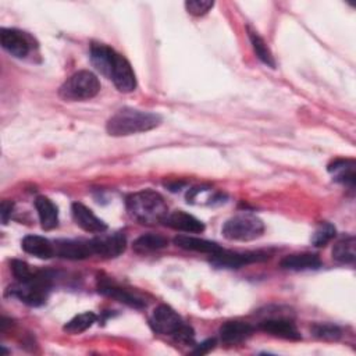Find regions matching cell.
Instances as JSON below:
<instances>
[{"instance_id": "cell-1", "label": "cell", "mask_w": 356, "mask_h": 356, "mask_svg": "<svg viewBox=\"0 0 356 356\" xmlns=\"http://www.w3.org/2000/svg\"><path fill=\"white\" fill-rule=\"evenodd\" d=\"M125 203L128 214L140 224L153 225L164 222L168 216V206L164 197L152 189L131 193Z\"/></svg>"}, {"instance_id": "cell-2", "label": "cell", "mask_w": 356, "mask_h": 356, "mask_svg": "<svg viewBox=\"0 0 356 356\" xmlns=\"http://www.w3.org/2000/svg\"><path fill=\"white\" fill-rule=\"evenodd\" d=\"M161 117L157 113L124 107L108 118L106 131L111 136H128L150 131L159 127Z\"/></svg>"}, {"instance_id": "cell-3", "label": "cell", "mask_w": 356, "mask_h": 356, "mask_svg": "<svg viewBox=\"0 0 356 356\" xmlns=\"http://www.w3.org/2000/svg\"><path fill=\"white\" fill-rule=\"evenodd\" d=\"M149 323L152 330L160 335H170L175 341L186 345L193 342V330L185 324L174 309L167 305L157 306L153 310Z\"/></svg>"}, {"instance_id": "cell-4", "label": "cell", "mask_w": 356, "mask_h": 356, "mask_svg": "<svg viewBox=\"0 0 356 356\" xmlns=\"http://www.w3.org/2000/svg\"><path fill=\"white\" fill-rule=\"evenodd\" d=\"M51 286V280L46 273L36 271L35 275L26 281H17L7 289L10 296L17 298L22 303L38 307L46 303Z\"/></svg>"}, {"instance_id": "cell-5", "label": "cell", "mask_w": 356, "mask_h": 356, "mask_svg": "<svg viewBox=\"0 0 356 356\" xmlns=\"http://www.w3.org/2000/svg\"><path fill=\"white\" fill-rule=\"evenodd\" d=\"M100 90L97 76L86 70L72 74L58 89V96L67 102H83L95 97Z\"/></svg>"}, {"instance_id": "cell-6", "label": "cell", "mask_w": 356, "mask_h": 356, "mask_svg": "<svg viewBox=\"0 0 356 356\" xmlns=\"http://www.w3.org/2000/svg\"><path fill=\"white\" fill-rule=\"evenodd\" d=\"M221 232L229 241H253L263 235L264 222L253 214H236L224 222Z\"/></svg>"}, {"instance_id": "cell-7", "label": "cell", "mask_w": 356, "mask_h": 356, "mask_svg": "<svg viewBox=\"0 0 356 356\" xmlns=\"http://www.w3.org/2000/svg\"><path fill=\"white\" fill-rule=\"evenodd\" d=\"M106 76L113 81V83L120 92L129 93L136 88L135 72L129 61L124 56L118 54L117 51H114L111 57Z\"/></svg>"}, {"instance_id": "cell-8", "label": "cell", "mask_w": 356, "mask_h": 356, "mask_svg": "<svg viewBox=\"0 0 356 356\" xmlns=\"http://www.w3.org/2000/svg\"><path fill=\"white\" fill-rule=\"evenodd\" d=\"M210 263L216 267L224 268H238L245 264H250L254 261H263L268 259L266 252H232V250H218L214 254H210Z\"/></svg>"}, {"instance_id": "cell-9", "label": "cell", "mask_w": 356, "mask_h": 356, "mask_svg": "<svg viewBox=\"0 0 356 356\" xmlns=\"http://www.w3.org/2000/svg\"><path fill=\"white\" fill-rule=\"evenodd\" d=\"M93 253L99 254L104 259H113L120 256L125 250L127 238L124 232H113V234H99L93 239H90Z\"/></svg>"}, {"instance_id": "cell-10", "label": "cell", "mask_w": 356, "mask_h": 356, "mask_svg": "<svg viewBox=\"0 0 356 356\" xmlns=\"http://www.w3.org/2000/svg\"><path fill=\"white\" fill-rule=\"evenodd\" d=\"M0 42L3 49L17 58L26 57L32 49L31 38L25 32H21L18 29L1 28Z\"/></svg>"}, {"instance_id": "cell-11", "label": "cell", "mask_w": 356, "mask_h": 356, "mask_svg": "<svg viewBox=\"0 0 356 356\" xmlns=\"http://www.w3.org/2000/svg\"><path fill=\"white\" fill-rule=\"evenodd\" d=\"M92 254L95 253L90 239H58L54 242V256L68 260H83Z\"/></svg>"}, {"instance_id": "cell-12", "label": "cell", "mask_w": 356, "mask_h": 356, "mask_svg": "<svg viewBox=\"0 0 356 356\" xmlns=\"http://www.w3.org/2000/svg\"><path fill=\"white\" fill-rule=\"evenodd\" d=\"M71 213L75 224L86 232L102 234L107 229V224L103 220H100L89 207H86L79 202L72 203Z\"/></svg>"}, {"instance_id": "cell-13", "label": "cell", "mask_w": 356, "mask_h": 356, "mask_svg": "<svg viewBox=\"0 0 356 356\" xmlns=\"http://www.w3.org/2000/svg\"><path fill=\"white\" fill-rule=\"evenodd\" d=\"M259 328L267 334H271V335L282 338V339L299 341L302 338L295 323L292 320L284 318V317L266 318L259 324Z\"/></svg>"}, {"instance_id": "cell-14", "label": "cell", "mask_w": 356, "mask_h": 356, "mask_svg": "<svg viewBox=\"0 0 356 356\" xmlns=\"http://www.w3.org/2000/svg\"><path fill=\"white\" fill-rule=\"evenodd\" d=\"M99 292L106 295V296H110L121 303H125L131 307H135V309H140L143 306H146V303L143 302L142 298H139L138 295L129 292L128 289L125 288H121L120 285H117L115 282L107 280V278H102L99 280Z\"/></svg>"}, {"instance_id": "cell-15", "label": "cell", "mask_w": 356, "mask_h": 356, "mask_svg": "<svg viewBox=\"0 0 356 356\" xmlns=\"http://www.w3.org/2000/svg\"><path fill=\"white\" fill-rule=\"evenodd\" d=\"M164 224L172 229L188 232V234L202 232L204 229V224L199 218H196L195 216L184 210H175L172 213H168L167 218L164 220Z\"/></svg>"}, {"instance_id": "cell-16", "label": "cell", "mask_w": 356, "mask_h": 356, "mask_svg": "<svg viewBox=\"0 0 356 356\" xmlns=\"http://www.w3.org/2000/svg\"><path fill=\"white\" fill-rule=\"evenodd\" d=\"M252 332L253 325L241 320H229L220 327V337L225 343L243 342L252 335Z\"/></svg>"}, {"instance_id": "cell-17", "label": "cell", "mask_w": 356, "mask_h": 356, "mask_svg": "<svg viewBox=\"0 0 356 356\" xmlns=\"http://www.w3.org/2000/svg\"><path fill=\"white\" fill-rule=\"evenodd\" d=\"M281 267L291 271H306V270H317L321 267V260L317 254L303 252L288 254L281 260Z\"/></svg>"}, {"instance_id": "cell-18", "label": "cell", "mask_w": 356, "mask_h": 356, "mask_svg": "<svg viewBox=\"0 0 356 356\" xmlns=\"http://www.w3.org/2000/svg\"><path fill=\"white\" fill-rule=\"evenodd\" d=\"M21 246L24 252L39 257V259H50L54 256V242H50L47 238L40 235H26Z\"/></svg>"}, {"instance_id": "cell-19", "label": "cell", "mask_w": 356, "mask_h": 356, "mask_svg": "<svg viewBox=\"0 0 356 356\" xmlns=\"http://www.w3.org/2000/svg\"><path fill=\"white\" fill-rule=\"evenodd\" d=\"M174 243L185 250H192V252H199V253H209V254H214L218 250H221L222 248L213 242V241H207L203 238H197V236H191V235H177L174 238Z\"/></svg>"}, {"instance_id": "cell-20", "label": "cell", "mask_w": 356, "mask_h": 356, "mask_svg": "<svg viewBox=\"0 0 356 356\" xmlns=\"http://www.w3.org/2000/svg\"><path fill=\"white\" fill-rule=\"evenodd\" d=\"M35 207L39 216V221L43 229H53L58 224V210L56 204L46 196H38L35 199Z\"/></svg>"}, {"instance_id": "cell-21", "label": "cell", "mask_w": 356, "mask_h": 356, "mask_svg": "<svg viewBox=\"0 0 356 356\" xmlns=\"http://www.w3.org/2000/svg\"><path fill=\"white\" fill-rule=\"evenodd\" d=\"M328 171L332 174V177L337 182H341L343 185L353 188L355 178H356L353 160H349V159L335 160L332 164L328 165Z\"/></svg>"}, {"instance_id": "cell-22", "label": "cell", "mask_w": 356, "mask_h": 356, "mask_svg": "<svg viewBox=\"0 0 356 356\" xmlns=\"http://www.w3.org/2000/svg\"><path fill=\"white\" fill-rule=\"evenodd\" d=\"M167 245H168V241H167L165 236H163L160 234H152L150 232V234H143L139 238H136L134 241L132 248L136 253L146 254V253L163 249Z\"/></svg>"}, {"instance_id": "cell-23", "label": "cell", "mask_w": 356, "mask_h": 356, "mask_svg": "<svg viewBox=\"0 0 356 356\" xmlns=\"http://www.w3.org/2000/svg\"><path fill=\"white\" fill-rule=\"evenodd\" d=\"M355 236L348 235L339 239L334 248H332V257L342 264H353L356 259V250H355Z\"/></svg>"}, {"instance_id": "cell-24", "label": "cell", "mask_w": 356, "mask_h": 356, "mask_svg": "<svg viewBox=\"0 0 356 356\" xmlns=\"http://www.w3.org/2000/svg\"><path fill=\"white\" fill-rule=\"evenodd\" d=\"M248 35H249V40H250V43H252V47H253V50H254L257 58H259L263 64H266L267 67L275 68L274 56H273V53L270 51V49H268L267 43L264 42V39H263L256 31H253V29H250V28H248Z\"/></svg>"}, {"instance_id": "cell-25", "label": "cell", "mask_w": 356, "mask_h": 356, "mask_svg": "<svg viewBox=\"0 0 356 356\" xmlns=\"http://www.w3.org/2000/svg\"><path fill=\"white\" fill-rule=\"evenodd\" d=\"M96 314L92 312L76 314L64 325V331H67L68 334H81L86 331L89 327H92V324L96 323Z\"/></svg>"}, {"instance_id": "cell-26", "label": "cell", "mask_w": 356, "mask_h": 356, "mask_svg": "<svg viewBox=\"0 0 356 356\" xmlns=\"http://www.w3.org/2000/svg\"><path fill=\"white\" fill-rule=\"evenodd\" d=\"M186 199L193 204H211L221 199L218 193H213L209 188H193L186 193Z\"/></svg>"}, {"instance_id": "cell-27", "label": "cell", "mask_w": 356, "mask_h": 356, "mask_svg": "<svg viewBox=\"0 0 356 356\" xmlns=\"http://www.w3.org/2000/svg\"><path fill=\"white\" fill-rule=\"evenodd\" d=\"M312 332L316 338L324 341H337L341 337V330L330 323H318L312 327Z\"/></svg>"}, {"instance_id": "cell-28", "label": "cell", "mask_w": 356, "mask_h": 356, "mask_svg": "<svg viewBox=\"0 0 356 356\" xmlns=\"http://www.w3.org/2000/svg\"><path fill=\"white\" fill-rule=\"evenodd\" d=\"M335 232L337 231H335V227L332 224L321 222L316 228V231H314V234L312 236V243L314 246H325L335 236Z\"/></svg>"}, {"instance_id": "cell-29", "label": "cell", "mask_w": 356, "mask_h": 356, "mask_svg": "<svg viewBox=\"0 0 356 356\" xmlns=\"http://www.w3.org/2000/svg\"><path fill=\"white\" fill-rule=\"evenodd\" d=\"M11 271H13V275L15 277L17 281H26V280L32 278L36 273L28 266V263H25L22 260H13L11 261Z\"/></svg>"}, {"instance_id": "cell-30", "label": "cell", "mask_w": 356, "mask_h": 356, "mask_svg": "<svg viewBox=\"0 0 356 356\" xmlns=\"http://www.w3.org/2000/svg\"><path fill=\"white\" fill-rule=\"evenodd\" d=\"M214 6L213 1L210 0H191L185 3V8L189 14L192 15H204L206 13H209V10Z\"/></svg>"}, {"instance_id": "cell-31", "label": "cell", "mask_w": 356, "mask_h": 356, "mask_svg": "<svg viewBox=\"0 0 356 356\" xmlns=\"http://www.w3.org/2000/svg\"><path fill=\"white\" fill-rule=\"evenodd\" d=\"M13 207H14V204H13L11 200H3V202H1V206H0V216H1V222H3V224H7L8 217L11 216Z\"/></svg>"}, {"instance_id": "cell-32", "label": "cell", "mask_w": 356, "mask_h": 356, "mask_svg": "<svg viewBox=\"0 0 356 356\" xmlns=\"http://www.w3.org/2000/svg\"><path fill=\"white\" fill-rule=\"evenodd\" d=\"M214 345H216V339H207V341H204V342H202V343H199V345H196V348L192 350L193 353H200V355H204V353H209L213 348H214Z\"/></svg>"}]
</instances>
